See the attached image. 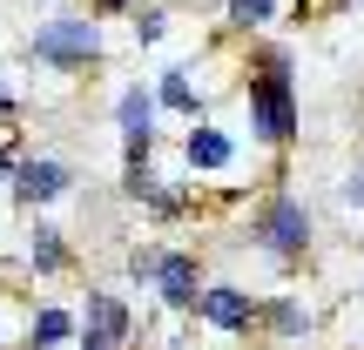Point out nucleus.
<instances>
[{
    "instance_id": "obj_8",
    "label": "nucleus",
    "mask_w": 364,
    "mask_h": 350,
    "mask_svg": "<svg viewBox=\"0 0 364 350\" xmlns=\"http://www.w3.org/2000/svg\"><path fill=\"white\" fill-rule=\"evenodd\" d=\"M196 297H203V263H196V249H162V270H156V303L169 317L196 310Z\"/></svg>"
},
{
    "instance_id": "obj_4",
    "label": "nucleus",
    "mask_w": 364,
    "mask_h": 350,
    "mask_svg": "<svg viewBox=\"0 0 364 350\" xmlns=\"http://www.w3.org/2000/svg\"><path fill=\"white\" fill-rule=\"evenodd\" d=\"M75 162L68 155H54V148H34V155H21V169H14V182H7V195H14V209H54L61 195H75Z\"/></svg>"
},
{
    "instance_id": "obj_18",
    "label": "nucleus",
    "mask_w": 364,
    "mask_h": 350,
    "mask_svg": "<svg viewBox=\"0 0 364 350\" xmlns=\"http://www.w3.org/2000/svg\"><path fill=\"white\" fill-rule=\"evenodd\" d=\"M344 209H351V222L364 216V155H358V169L344 175Z\"/></svg>"
},
{
    "instance_id": "obj_16",
    "label": "nucleus",
    "mask_w": 364,
    "mask_h": 350,
    "mask_svg": "<svg viewBox=\"0 0 364 350\" xmlns=\"http://www.w3.org/2000/svg\"><path fill=\"white\" fill-rule=\"evenodd\" d=\"M129 21H135V48H162V34H169V7H162V0L135 7Z\"/></svg>"
},
{
    "instance_id": "obj_24",
    "label": "nucleus",
    "mask_w": 364,
    "mask_h": 350,
    "mask_svg": "<svg viewBox=\"0 0 364 350\" xmlns=\"http://www.w3.org/2000/svg\"><path fill=\"white\" fill-rule=\"evenodd\" d=\"M344 7H364V0H344Z\"/></svg>"
},
{
    "instance_id": "obj_1",
    "label": "nucleus",
    "mask_w": 364,
    "mask_h": 350,
    "mask_svg": "<svg viewBox=\"0 0 364 350\" xmlns=\"http://www.w3.org/2000/svg\"><path fill=\"white\" fill-rule=\"evenodd\" d=\"M243 115H250V135L263 148H277V155L297 148L304 102H297V61H290V48H257V61L243 75Z\"/></svg>"
},
{
    "instance_id": "obj_5",
    "label": "nucleus",
    "mask_w": 364,
    "mask_h": 350,
    "mask_svg": "<svg viewBox=\"0 0 364 350\" xmlns=\"http://www.w3.org/2000/svg\"><path fill=\"white\" fill-rule=\"evenodd\" d=\"M122 195H129L135 209H149L156 222H189V216H196V195L182 189V182H162L156 162H142V169H122Z\"/></svg>"
},
{
    "instance_id": "obj_6",
    "label": "nucleus",
    "mask_w": 364,
    "mask_h": 350,
    "mask_svg": "<svg viewBox=\"0 0 364 350\" xmlns=\"http://www.w3.org/2000/svg\"><path fill=\"white\" fill-rule=\"evenodd\" d=\"M257 310L263 303L250 297L243 283H203V297H196V317H203V330H216V337H250V330H257Z\"/></svg>"
},
{
    "instance_id": "obj_20",
    "label": "nucleus",
    "mask_w": 364,
    "mask_h": 350,
    "mask_svg": "<svg viewBox=\"0 0 364 350\" xmlns=\"http://www.w3.org/2000/svg\"><path fill=\"white\" fill-rule=\"evenodd\" d=\"M75 350H122L115 337H102V330H95V324H81V337H75Z\"/></svg>"
},
{
    "instance_id": "obj_21",
    "label": "nucleus",
    "mask_w": 364,
    "mask_h": 350,
    "mask_svg": "<svg viewBox=\"0 0 364 350\" xmlns=\"http://www.w3.org/2000/svg\"><path fill=\"white\" fill-rule=\"evenodd\" d=\"M102 21H115V13H135V7H149V0H88Z\"/></svg>"
},
{
    "instance_id": "obj_11",
    "label": "nucleus",
    "mask_w": 364,
    "mask_h": 350,
    "mask_svg": "<svg viewBox=\"0 0 364 350\" xmlns=\"http://www.w3.org/2000/svg\"><path fill=\"white\" fill-rule=\"evenodd\" d=\"M115 128H122V142H135V135H156V115H162V94H156V81H122L115 88Z\"/></svg>"
},
{
    "instance_id": "obj_10",
    "label": "nucleus",
    "mask_w": 364,
    "mask_h": 350,
    "mask_svg": "<svg viewBox=\"0 0 364 350\" xmlns=\"http://www.w3.org/2000/svg\"><path fill=\"white\" fill-rule=\"evenodd\" d=\"M257 337H270V344H311L317 337V310L304 297H263Z\"/></svg>"
},
{
    "instance_id": "obj_7",
    "label": "nucleus",
    "mask_w": 364,
    "mask_h": 350,
    "mask_svg": "<svg viewBox=\"0 0 364 350\" xmlns=\"http://www.w3.org/2000/svg\"><path fill=\"white\" fill-rule=\"evenodd\" d=\"M21 270L41 276V283H54V276L75 270V243H68L48 216H34V222H27V236H21Z\"/></svg>"
},
{
    "instance_id": "obj_17",
    "label": "nucleus",
    "mask_w": 364,
    "mask_h": 350,
    "mask_svg": "<svg viewBox=\"0 0 364 350\" xmlns=\"http://www.w3.org/2000/svg\"><path fill=\"white\" fill-rule=\"evenodd\" d=\"M156 270H162V249H129V263H122V276H129L135 290H156Z\"/></svg>"
},
{
    "instance_id": "obj_3",
    "label": "nucleus",
    "mask_w": 364,
    "mask_h": 350,
    "mask_svg": "<svg viewBox=\"0 0 364 350\" xmlns=\"http://www.w3.org/2000/svg\"><path fill=\"white\" fill-rule=\"evenodd\" d=\"M250 243H257L277 270H297V263L311 256V243H317L311 202H304V195H290V189H270L257 209H250Z\"/></svg>"
},
{
    "instance_id": "obj_19",
    "label": "nucleus",
    "mask_w": 364,
    "mask_h": 350,
    "mask_svg": "<svg viewBox=\"0 0 364 350\" xmlns=\"http://www.w3.org/2000/svg\"><path fill=\"white\" fill-rule=\"evenodd\" d=\"M21 155H27V148L14 142L7 128H0V182H14V169H21Z\"/></svg>"
},
{
    "instance_id": "obj_15",
    "label": "nucleus",
    "mask_w": 364,
    "mask_h": 350,
    "mask_svg": "<svg viewBox=\"0 0 364 350\" xmlns=\"http://www.w3.org/2000/svg\"><path fill=\"white\" fill-rule=\"evenodd\" d=\"M277 13H284V0H223V21H230V34H263Z\"/></svg>"
},
{
    "instance_id": "obj_2",
    "label": "nucleus",
    "mask_w": 364,
    "mask_h": 350,
    "mask_svg": "<svg viewBox=\"0 0 364 350\" xmlns=\"http://www.w3.org/2000/svg\"><path fill=\"white\" fill-rule=\"evenodd\" d=\"M108 54V34H102V13H48V21L27 34V61L34 67H54V75H88L95 61Z\"/></svg>"
},
{
    "instance_id": "obj_9",
    "label": "nucleus",
    "mask_w": 364,
    "mask_h": 350,
    "mask_svg": "<svg viewBox=\"0 0 364 350\" xmlns=\"http://www.w3.org/2000/svg\"><path fill=\"white\" fill-rule=\"evenodd\" d=\"M182 169L189 175H230L236 169V135L216 128V121H189V135H182Z\"/></svg>"
},
{
    "instance_id": "obj_13",
    "label": "nucleus",
    "mask_w": 364,
    "mask_h": 350,
    "mask_svg": "<svg viewBox=\"0 0 364 350\" xmlns=\"http://www.w3.org/2000/svg\"><path fill=\"white\" fill-rule=\"evenodd\" d=\"M81 324H95L102 337H115L122 350L135 344V310L115 297V290H102V283H88V290H81Z\"/></svg>"
},
{
    "instance_id": "obj_14",
    "label": "nucleus",
    "mask_w": 364,
    "mask_h": 350,
    "mask_svg": "<svg viewBox=\"0 0 364 350\" xmlns=\"http://www.w3.org/2000/svg\"><path fill=\"white\" fill-rule=\"evenodd\" d=\"M156 94H162V115H182V121H203V108H209L203 81H196L189 67H162V75H156Z\"/></svg>"
},
{
    "instance_id": "obj_12",
    "label": "nucleus",
    "mask_w": 364,
    "mask_h": 350,
    "mask_svg": "<svg viewBox=\"0 0 364 350\" xmlns=\"http://www.w3.org/2000/svg\"><path fill=\"white\" fill-rule=\"evenodd\" d=\"M75 337H81V310H68V303H34L21 350H68Z\"/></svg>"
},
{
    "instance_id": "obj_23",
    "label": "nucleus",
    "mask_w": 364,
    "mask_h": 350,
    "mask_svg": "<svg viewBox=\"0 0 364 350\" xmlns=\"http://www.w3.org/2000/svg\"><path fill=\"white\" fill-rule=\"evenodd\" d=\"M41 7H68V0H41Z\"/></svg>"
},
{
    "instance_id": "obj_22",
    "label": "nucleus",
    "mask_w": 364,
    "mask_h": 350,
    "mask_svg": "<svg viewBox=\"0 0 364 350\" xmlns=\"http://www.w3.org/2000/svg\"><path fill=\"white\" fill-rule=\"evenodd\" d=\"M14 115H21V94H14L7 81H0V128H14Z\"/></svg>"
}]
</instances>
